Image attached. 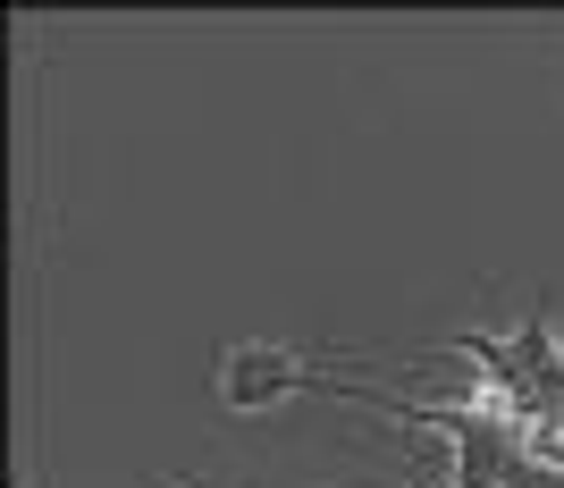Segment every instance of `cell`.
<instances>
[{
    "instance_id": "obj_2",
    "label": "cell",
    "mask_w": 564,
    "mask_h": 488,
    "mask_svg": "<svg viewBox=\"0 0 564 488\" xmlns=\"http://www.w3.org/2000/svg\"><path fill=\"white\" fill-rule=\"evenodd\" d=\"M161 488H194V480H161ZM203 488H228V480H203Z\"/></svg>"
},
{
    "instance_id": "obj_1",
    "label": "cell",
    "mask_w": 564,
    "mask_h": 488,
    "mask_svg": "<svg viewBox=\"0 0 564 488\" xmlns=\"http://www.w3.org/2000/svg\"><path fill=\"white\" fill-rule=\"evenodd\" d=\"M337 371L346 362L329 346H304V337H236L212 362V395L253 421V413H279V404H295L312 388H337Z\"/></svg>"
}]
</instances>
